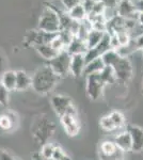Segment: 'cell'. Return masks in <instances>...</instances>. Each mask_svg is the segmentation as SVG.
<instances>
[{"instance_id": "16", "label": "cell", "mask_w": 143, "mask_h": 160, "mask_svg": "<svg viewBox=\"0 0 143 160\" xmlns=\"http://www.w3.org/2000/svg\"><path fill=\"white\" fill-rule=\"evenodd\" d=\"M113 142L115 143V145L121 149L122 152H130L132 142H131V136L129 133L128 130H124L119 132L118 135L114 137Z\"/></svg>"}, {"instance_id": "28", "label": "cell", "mask_w": 143, "mask_h": 160, "mask_svg": "<svg viewBox=\"0 0 143 160\" xmlns=\"http://www.w3.org/2000/svg\"><path fill=\"white\" fill-rule=\"evenodd\" d=\"M100 126L101 129L107 131V132H111V131L116 130V127L114 126L113 122L111 121V118H110V117H109L108 114L107 115H104V117L100 118Z\"/></svg>"}, {"instance_id": "7", "label": "cell", "mask_w": 143, "mask_h": 160, "mask_svg": "<svg viewBox=\"0 0 143 160\" xmlns=\"http://www.w3.org/2000/svg\"><path fill=\"white\" fill-rule=\"evenodd\" d=\"M50 104L54 111L58 117L66 114V113L77 111L74 104L72 102V98L63 94H54L50 98Z\"/></svg>"}, {"instance_id": "18", "label": "cell", "mask_w": 143, "mask_h": 160, "mask_svg": "<svg viewBox=\"0 0 143 160\" xmlns=\"http://www.w3.org/2000/svg\"><path fill=\"white\" fill-rule=\"evenodd\" d=\"M0 82L9 92L16 91V71L7 69L0 77Z\"/></svg>"}, {"instance_id": "17", "label": "cell", "mask_w": 143, "mask_h": 160, "mask_svg": "<svg viewBox=\"0 0 143 160\" xmlns=\"http://www.w3.org/2000/svg\"><path fill=\"white\" fill-rule=\"evenodd\" d=\"M66 51L71 56L84 55V53L88 51V47H87V44H85V41L81 40V38H79L77 37H75L74 38H73L71 44L67 46Z\"/></svg>"}, {"instance_id": "25", "label": "cell", "mask_w": 143, "mask_h": 160, "mask_svg": "<svg viewBox=\"0 0 143 160\" xmlns=\"http://www.w3.org/2000/svg\"><path fill=\"white\" fill-rule=\"evenodd\" d=\"M108 115L110 117L111 121H112L114 126L116 127V130L121 129L122 127H124V125H125V123H126V120H125L124 114L121 112V111H118V110L111 111Z\"/></svg>"}, {"instance_id": "22", "label": "cell", "mask_w": 143, "mask_h": 160, "mask_svg": "<svg viewBox=\"0 0 143 160\" xmlns=\"http://www.w3.org/2000/svg\"><path fill=\"white\" fill-rule=\"evenodd\" d=\"M35 50L38 51V53L42 58L45 59L46 61H50L51 59H54V57L58 55L59 52H57L56 50L51 47L50 44H44V45H38L35 46Z\"/></svg>"}, {"instance_id": "24", "label": "cell", "mask_w": 143, "mask_h": 160, "mask_svg": "<svg viewBox=\"0 0 143 160\" xmlns=\"http://www.w3.org/2000/svg\"><path fill=\"white\" fill-rule=\"evenodd\" d=\"M67 13H69V17H71L73 20L78 22H84V20L87 19V17H88L87 12H85V10L84 9L82 4H78V6L73 8V9H71L69 11H67Z\"/></svg>"}, {"instance_id": "12", "label": "cell", "mask_w": 143, "mask_h": 160, "mask_svg": "<svg viewBox=\"0 0 143 160\" xmlns=\"http://www.w3.org/2000/svg\"><path fill=\"white\" fill-rule=\"evenodd\" d=\"M116 14L125 19H136L139 14L134 0H120L116 7Z\"/></svg>"}, {"instance_id": "34", "label": "cell", "mask_w": 143, "mask_h": 160, "mask_svg": "<svg viewBox=\"0 0 143 160\" xmlns=\"http://www.w3.org/2000/svg\"><path fill=\"white\" fill-rule=\"evenodd\" d=\"M95 2H96V0H82L81 4H82V7H84V9L85 10V12H87V15H89L91 11L93 10Z\"/></svg>"}, {"instance_id": "35", "label": "cell", "mask_w": 143, "mask_h": 160, "mask_svg": "<svg viewBox=\"0 0 143 160\" xmlns=\"http://www.w3.org/2000/svg\"><path fill=\"white\" fill-rule=\"evenodd\" d=\"M135 42V45H136V48L137 50H142L143 51V33H141V34L137 35L136 38H132Z\"/></svg>"}, {"instance_id": "32", "label": "cell", "mask_w": 143, "mask_h": 160, "mask_svg": "<svg viewBox=\"0 0 143 160\" xmlns=\"http://www.w3.org/2000/svg\"><path fill=\"white\" fill-rule=\"evenodd\" d=\"M63 8L65 11H69L73 8H75L78 4H81L82 0H60Z\"/></svg>"}, {"instance_id": "11", "label": "cell", "mask_w": 143, "mask_h": 160, "mask_svg": "<svg viewBox=\"0 0 143 160\" xmlns=\"http://www.w3.org/2000/svg\"><path fill=\"white\" fill-rule=\"evenodd\" d=\"M110 41H111V35L106 32L105 35H104V38H103V40H101L94 48L88 49L87 52L84 53V58H85L87 63L88 62L95 60V59H97V58H100V57L103 56L106 51L111 49Z\"/></svg>"}, {"instance_id": "6", "label": "cell", "mask_w": 143, "mask_h": 160, "mask_svg": "<svg viewBox=\"0 0 143 160\" xmlns=\"http://www.w3.org/2000/svg\"><path fill=\"white\" fill-rule=\"evenodd\" d=\"M58 33H48L44 32L40 29L29 30L24 37V44L27 47H35L38 45H44V44H50L54 38Z\"/></svg>"}, {"instance_id": "15", "label": "cell", "mask_w": 143, "mask_h": 160, "mask_svg": "<svg viewBox=\"0 0 143 160\" xmlns=\"http://www.w3.org/2000/svg\"><path fill=\"white\" fill-rule=\"evenodd\" d=\"M85 65H87V61H85L84 55L72 56L69 73L74 77H76V78H78V77H80V76H84Z\"/></svg>"}, {"instance_id": "31", "label": "cell", "mask_w": 143, "mask_h": 160, "mask_svg": "<svg viewBox=\"0 0 143 160\" xmlns=\"http://www.w3.org/2000/svg\"><path fill=\"white\" fill-rule=\"evenodd\" d=\"M9 91L0 82V106H8L9 104Z\"/></svg>"}, {"instance_id": "41", "label": "cell", "mask_w": 143, "mask_h": 160, "mask_svg": "<svg viewBox=\"0 0 143 160\" xmlns=\"http://www.w3.org/2000/svg\"><path fill=\"white\" fill-rule=\"evenodd\" d=\"M142 92H143V77H142Z\"/></svg>"}, {"instance_id": "4", "label": "cell", "mask_w": 143, "mask_h": 160, "mask_svg": "<svg viewBox=\"0 0 143 160\" xmlns=\"http://www.w3.org/2000/svg\"><path fill=\"white\" fill-rule=\"evenodd\" d=\"M71 59L72 56L66 50H63L61 52H59L50 61H47V65L53 69L54 73L59 78H62V77L67 76V74H69Z\"/></svg>"}, {"instance_id": "8", "label": "cell", "mask_w": 143, "mask_h": 160, "mask_svg": "<svg viewBox=\"0 0 143 160\" xmlns=\"http://www.w3.org/2000/svg\"><path fill=\"white\" fill-rule=\"evenodd\" d=\"M113 72L116 81L121 83H127L132 77V65L127 57H121V59L113 66Z\"/></svg>"}, {"instance_id": "13", "label": "cell", "mask_w": 143, "mask_h": 160, "mask_svg": "<svg viewBox=\"0 0 143 160\" xmlns=\"http://www.w3.org/2000/svg\"><path fill=\"white\" fill-rule=\"evenodd\" d=\"M131 136V152L134 153H141L143 152V128L136 125H130L127 127Z\"/></svg>"}, {"instance_id": "37", "label": "cell", "mask_w": 143, "mask_h": 160, "mask_svg": "<svg viewBox=\"0 0 143 160\" xmlns=\"http://www.w3.org/2000/svg\"><path fill=\"white\" fill-rule=\"evenodd\" d=\"M6 66H7V61H6V58L3 57L1 52H0V77L2 76V74L7 71L6 69Z\"/></svg>"}, {"instance_id": "29", "label": "cell", "mask_w": 143, "mask_h": 160, "mask_svg": "<svg viewBox=\"0 0 143 160\" xmlns=\"http://www.w3.org/2000/svg\"><path fill=\"white\" fill-rule=\"evenodd\" d=\"M51 159L53 160H73L71 157L66 154V152L59 145H56V148H54L53 158Z\"/></svg>"}, {"instance_id": "20", "label": "cell", "mask_w": 143, "mask_h": 160, "mask_svg": "<svg viewBox=\"0 0 143 160\" xmlns=\"http://www.w3.org/2000/svg\"><path fill=\"white\" fill-rule=\"evenodd\" d=\"M105 31H100V30H96V29H91V31L88 34L87 38H85V44H87L88 49L91 48H94L98 43L103 40L104 35H105Z\"/></svg>"}, {"instance_id": "26", "label": "cell", "mask_w": 143, "mask_h": 160, "mask_svg": "<svg viewBox=\"0 0 143 160\" xmlns=\"http://www.w3.org/2000/svg\"><path fill=\"white\" fill-rule=\"evenodd\" d=\"M100 75L101 78H103L104 82L106 83V86H107V84H112L114 82H116L113 68H110V66H105L103 71L100 73Z\"/></svg>"}, {"instance_id": "39", "label": "cell", "mask_w": 143, "mask_h": 160, "mask_svg": "<svg viewBox=\"0 0 143 160\" xmlns=\"http://www.w3.org/2000/svg\"><path fill=\"white\" fill-rule=\"evenodd\" d=\"M137 22H138V24L143 28V12H139L138 17H137Z\"/></svg>"}, {"instance_id": "2", "label": "cell", "mask_w": 143, "mask_h": 160, "mask_svg": "<svg viewBox=\"0 0 143 160\" xmlns=\"http://www.w3.org/2000/svg\"><path fill=\"white\" fill-rule=\"evenodd\" d=\"M31 135L40 145L47 143L56 131V124L46 115H38L31 124Z\"/></svg>"}, {"instance_id": "5", "label": "cell", "mask_w": 143, "mask_h": 160, "mask_svg": "<svg viewBox=\"0 0 143 160\" xmlns=\"http://www.w3.org/2000/svg\"><path fill=\"white\" fill-rule=\"evenodd\" d=\"M85 78H87V81H85V93H87V96L91 100H98L103 96L106 83L104 82L100 73L89 75Z\"/></svg>"}, {"instance_id": "9", "label": "cell", "mask_w": 143, "mask_h": 160, "mask_svg": "<svg viewBox=\"0 0 143 160\" xmlns=\"http://www.w3.org/2000/svg\"><path fill=\"white\" fill-rule=\"evenodd\" d=\"M100 160H123L124 152H122L113 141L105 140L100 145Z\"/></svg>"}, {"instance_id": "3", "label": "cell", "mask_w": 143, "mask_h": 160, "mask_svg": "<svg viewBox=\"0 0 143 160\" xmlns=\"http://www.w3.org/2000/svg\"><path fill=\"white\" fill-rule=\"evenodd\" d=\"M38 29L48 33H59L61 31V22L56 8L51 3H46L38 18Z\"/></svg>"}, {"instance_id": "23", "label": "cell", "mask_w": 143, "mask_h": 160, "mask_svg": "<svg viewBox=\"0 0 143 160\" xmlns=\"http://www.w3.org/2000/svg\"><path fill=\"white\" fill-rule=\"evenodd\" d=\"M121 55L114 49H109L108 51H106L103 56L100 57L101 60H103L105 66H110V68H113L116 64L120 59H121Z\"/></svg>"}, {"instance_id": "10", "label": "cell", "mask_w": 143, "mask_h": 160, "mask_svg": "<svg viewBox=\"0 0 143 160\" xmlns=\"http://www.w3.org/2000/svg\"><path fill=\"white\" fill-rule=\"evenodd\" d=\"M60 123L63 127V130L69 137L77 136L81 128L77 111H73V112L66 113V114L60 117Z\"/></svg>"}, {"instance_id": "19", "label": "cell", "mask_w": 143, "mask_h": 160, "mask_svg": "<svg viewBox=\"0 0 143 160\" xmlns=\"http://www.w3.org/2000/svg\"><path fill=\"white\" fill-rule=\"evenodd\" d=\"M32 76L25 71H16V91H26L31 88Z\"/></svg>"}, {"instance_id": "27", "label": "cell", "mask_w": 143, "mask_h": 160, "mask_svg": "<svg viewBox=\"0 0 143 160\" xmlns=\"http://www.w3.org/2000/svg\"><path fill=\"white\" fill-rule=\"evenodd\" d=\"M54 148H56V145H54V144L50 143V142H47V143L41 145V151L38 154L41 155L42 158L46 159V160H50L53 158Z\"/></svg>"}, {"instance_id": "38", "label": "cell", "mask_w": 143, "mask_h": 160, "mask_svg": "<svg viewBox=\"0 0 143 160\" xmlns=\"http://www.w3.org/2000/svg\"><path fill=\"white\" fill-rule=\"evenodd\" d=\"M135 6H136L137 11L143 12V0H134Z\"/></svg>"}, {"instance_id": "1", "label": "cell", "mask_w": 143, "mask_h": 160, "mask_svg": "<svg viewBox=\"0 0 143 160\" xmlns=\"http://www.w3.org/2000/svg\"><path fill=\"white\" fill-rule=\"evenodd\" d=\"M58 80L59 77L46 64L44 66H41L33 73L31 88L38 94L46 95L54 89V87L58 83Z\"/></svg>"}, {"instance_id": "33", "label": "cell", "mask_w": 143, "mask_h": 160, "mask_svg": "<svg viewBox=\"0 0 143 160\" xmlns=\"http://www.w3.org/2000/svg\"><path fill=\"white\" fill-rule=\"evenodd\" d=\"M100 1L103 2L104 6L106 7V11L116 13V7L120 0H100Z\"/></svg>"}, {"instance_id": "40", "label": "cell", "mask_w": 143, "mask_h": 160, "mask_svg": "<svg viewBox=\"0 0 143 160\" xmlns=\"http://www.w3.org/2000/svg\"><path fill=\"white\" fill-rule=\"evenodd\" d=\"M32 159H33V160H46V159L42 158V157H41V155L38 154V153H35L34 155H33V156H32ZM50 160H53V159H50Z\"/></svg>"}, {"instance_id": "14", "label": "cell", "mask_w": 143, "mask_h": 160, "mask_svg": "<svg viewBox=\"0 0 143 160\" xmlns=\"http://www.w3.org/2000/svg\"><path fill=\"white\" fill-rule=\"evenodd\" d=\"M18 125V117L12 111H4L0 114V129L3 131H12Z\"/></svg>"}, {"instance_id": "30", "label": "cell", "mask_w": 143, "mask_h": 160, "mask_svg": "<svg viewBox=\"0 0 143 160\" xmlns=\"http://www.w3.org/2000/svg\"><path fill=\"white\" fill-rule=\"evenodd\" d=\"M50 45H51V47L57 51V52H61V51H63V50H66L65 44H64V42L62 41V38H60L59 33L54 38V40L51 41Z\"/></svg>"}, {"instance_id": "36", "label": "cell", "mask_w": 143, "mask_h": 160, "mask_svg": "<svg viewBox=\"0 0 143 160\" xmlns=\"http://www.w3.org/2000/svg\"><path fill=\"white\" fill-rule=\"evenodd\" d=\"M0 160H15V158L9 152L0 148Z\"/></svg>"}, {"instance_id": "43", "label": "cell", "mask_w": 143, "mask_h": 160, "mask_svg": "<svg viewBox=\"0 0 143 160\" xmlns=\"http://www.w3.org/2000/svg\"><path fill=\"white\" fill-rule=\"evenodd\" d=\"M123 160H124V159H123Z\"/></svg>"}, {"instance_id": "21", "label": "cell", "mask_w": 143, "mask_h": 160, "mask_svg": "<svg viewBox=\"0 0 143 160\" xmlns=\"http://www.w3.org/2000/svg\"><path fill=\"white\" fill-rule=\"evenodd\" d=\"M104 68H105V64H104L101 58H97L91 62H88L87 65H85V68H84V76L87 77V76H89V75L98 74L103 71Z\"/></svg>"}, {"instance_id": "42", "label": "cell", "mask_w": 143, "mask_h": 160, "mask_svg": "<svg viewBox=\"0 0 143 160\" xmlns=\"http://www.w3.org/2000/svg\"><path fill=\"white\" fill-rule=\"evenodd\" d=\"M15 160H19V159H15Z\"/></svg>"}]
</instances>
